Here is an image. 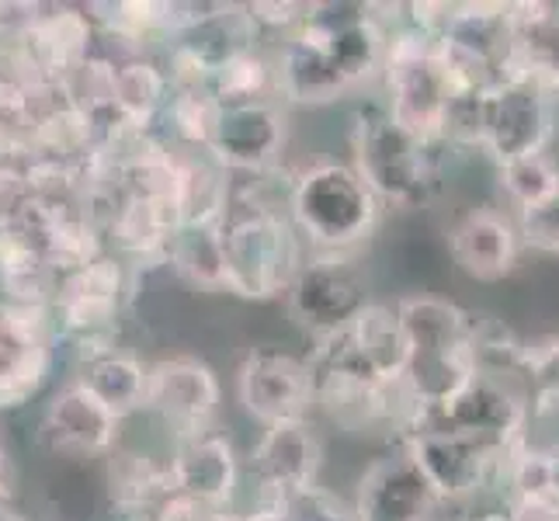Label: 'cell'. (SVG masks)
<instances>
[{"instance_id": "1", "label": "cell", "mask_w": 559, "mask_h": 521, "mask_svg": "<svg viewBox=\"0 0 559 521\" xmlns=\"http://www.w3.org/2000/svg\"><path fill=\"white\" fill-rule=\"evenodd\" d=\"M216 229L226 264V293L254 303L288 293L306 261L302 237L288 212L267 202L261 191L234 188V199Z\"/></svg>"}, {"instance_id": "2", "label": "cell", "mask_w": 559, "mask_h": 521, "mask_svg": "<svg viewBox=\"0 0 559 521\" xmlns=\"http://www.w3.org/2000/svg\"><path fill=\"white\" fill-rule=\"evenodd\" d=\"M396 313L407 331V390L414 414L441 407L479 372L476 358V317L441 296H403Z\"/></svg>"}, {"instance_id": "3", "label": "cell", "mask_w": 559, "mask_h": 521, "mask_svg": "<svg viewBox=\"0 0 559 521\" xmlns=\"http://www.w3.org/2000/svg\"><path fill=\"white\" fill-rule=\"evenodd\" d=\"M288 220H293L302 244L313 254H352L376 234L382 202L361 181L352 164L320 161L296 174L285 196Z\"/></svg>"}, {"instance_id": "4", "label": "cell", "mask_w": 559, "mask_h": 521, "mask_svg": "<svg viewBox=\"0 0 559 521\" xmlns=\"http://www.w3.org/2000/svg\"><path fill=\"white\" fill-rule=\"evenodd\" d=\"M352 167L376 191L382 205L417 209L438 188L441 146L424 143L414 132L396 126L385 108L358 111L352 129Z\"/></svg>"}, {"instance_id": "5", "label": "cell", "mask_w": 559, "mask_h": 521, "mask_svg": "<svg viewBox=\"0 0 559 521\" xmlns=\"http://www.w3.org/2000/svg\"><path fill=\"white\" fill-rule=\"evenodd\" d=\"M385 111L396 126L414 132L424 143L445 146V126L455 102L452 76L435 46V35L417 25H400L390 35V52L382 67Z\"/></svg>"}, {"instance_id": "6", "label": "cell", "mask_w": 559, "mask_h": 521, "mask_svg": "<svg viewBox=\"0 0 559 521\" xmlns=\"http://www.w3.org/2000/svg\"><path fill=\"white\" fill-rule=\"evenodd\" d=\"M528 396L525 390L500 376V372H484L479 369L462 390L445 400L441 407L417 411L414 424H431L441 431H455L479 441L493 455L508 459L514 449L525 446V424H528ZM407 435V431H403Z\"/></svg>"}, {"instance_id": "7", "label": "cell", "mask_w": 559, "mask_h": 521, "mask_svg": "<svg viewBox=\"0 0 559 521\" xmlns=\"http://www.w3.org/2000/svg\"><path fill=\"white\" fill-rule=\"evenodd\" d=\"M556 137L552 91L525 73H508L484 94L479 115V150L500 167L511 161L546 153Z\"/></svg>"}, {"instance_id": "8", "label": "cell", "mask_w": 559, "mask_h": 521, "mask_svg": "<svg viewBox=\"0 0 559 521\" xmlns=\"http://www.w3.org/2000/svg\"><path fill=\"white\" fill-rule=\"evenodd\" d=\"M285 299L293 320L313 341L348 331L355 317L372 303L352 254H310Z\"/></svg>"}, {"instance_id": "9", "label": "cell", "mask_w": 559, "mask_h": 521, "mask_svg": "<svg viewBox=\"0 0 559 521\" xmlns=\"http://www.w3.org/2000/svg\"><path fill=\"white\" fill-rule=\"evenodd\" d=\"M240 407L264 428L285 421H310L317 411V372L310 358L282 347H258L237 372Z\"/></svg>"}, {"instance_id": "10", "label": "cell", "mask_w": 559, "mask_h": 521, "mask_svg": "<svg viewBox=\"0 0 559 521\" xmlns=\"http://www.w3.org/2000/svg\"><path fill=\"white\" fill-rule=\"evenodd\" d=\"M400 449L414 459V466L424 473V479H428V487L435 490L441 505H459V500L476 497L490 484L497 466H504V459L484 449L479 441L455 431L431 428V424L407 428Z\"/></svg>"}, {"instance_id": "11", "label": "cell", "mask_w": 559, "mask_h": 521, "mask_svg": "<svg viewBox=\"0 0 559 521\" xmlns=\"http://www.w3.org/2000/svg\"><path fill=\"white\" fill-rule=\"evenodd\" d=\"M52 310L28 303H0V411L28 403L52 365Z\"/></svg>"}, {"instance_id": "12", "label": "cell", "mask_w": 559, "mask_h": 521, "mask_svg": "<svg viewBox=\"0 0 559 521\" xmlns=\"http://www.w3.org/2000/svg\"><path fill=\"white\" fill-rule=\"evenodd\" d=\"M219 376L202 358L175 355L150 365L146 379V411L157 414L175 438L209 431L219 414Z\"/></svg>"}, {"instance_id": "13", "label": "cell", "mask_w": 559, "mask_h": 521, "mask_svg": "<svg viewBox=\"0 0 559 521\" xmlns=\"http://www.w3.org/2000/svg\"><path fill=\"white\" fill-rule=\"evenodd\" d=\"M323 462L320 435L310 421H285L264 428L261 441L247 459V476L254 484L261 505H275V500L306 490L317 484Z\"/></svg>"}, {"instance_id": "14", "label": "cell", "mask_w": 559, "mask_h": 521, "mask_svg": "<svg viewBox=\"0 0 559 521\" xmlns=\"http://www.w3.org/2000/svg\"><path fill=\"white\" fill-rule=\"evenodd\" d=\"M438 508L441 500L414 466V459L396 449L361 473L352 514L355 521H431Z\"/></svg>"}, {"instance_id": "15", "label": "cell", "mask_w": 559, "mask_h": 521, "mask_svg": "<svg viewBox=\"0 0 559 521\" xmlns=\"http://www.w3.org/2000/svg\"><path fill=\"white\" fill-rule=\"evenodd\" d=\"M285 150V111L278 102L223 108L212 132L209 157L226 174H264Z\"/></svg>"}, {"instance_id": "16", "label": "cell", "mask_w": 559, "mask_h": 521, "mask_svg": "<svg viewBox=\"0 0 559 521\" xmlns=\"http://www.w3.org/2000/svg\"><path fill=\"white\" fill-rule=\"evenodd\" d=\"M126 293V272L122 261L102 254L84 268H76L70 275H60L52 296V313L60 317V327L84 341H98L108 327L119 317ZM98 347H111L98 341Z\"/></svg>"}, {"instance_id": "17", "label": "cell", "mask_w": 559, "mask_h": 521, "mask_svg": "<svg viewBox=\"0 0 559 521\" xmlns=\"http://www.w3.org/2000/svg\"><path fill=\"white\" fill-rule=\"evenodd\" d=\"M167 462H170V476H175V490L181 497H191L216 511H229L243 470L234 441L226 435L209 428V431L175 438V455Z\"/></svg>"}, {"instance_id": "18", "label": "cell", "mask_w": 559, "mask_h": 521, "mask_svg": "<svg viewBox=\"0 0 559 521\" xmlns=\"http://www.w3.org/2000/svg\"><path fill=\"white\" fill-rule=\"evenodd\" d=\"M122 417L111 414L84 382H67L43 414V438L52 452L108 455L119 441Z\"/></svg>"}, {"instance_id": "19", "label": "cell", "mask_w": 559, "mask_h": 521, "mask_svg": "<svg viewBox=\"0 0 559 521\" xmlns=\"http://www.w3.org/2000/svg\"><path fill=\"white\" fill-rule=\"evenodd\" d=\"M452 261L476 282H500L514 272L522 254L518 223L493 205H476L452 223L449 229Z\"/></svg>"}, {"instance_id": "20", "label": "cell", "mask_w": 559, "mask_h": 521, "mask_svg": "<svg viewBox=\"0 0 559 521\" xmlns=\"http://www.w3.org/2000/svg\"><path fill=\"white\" fill-rule=\"evenodd\" d=\"M84 60H91V17L76 8H46L17 52L25 81H60Z\"/></svg>"}, {"instance_id": "21", "label": "cell", "mask_w": 559, "mask_h": 521, "mask_svg": "<svg viewBox=\"0 0 559 521\" xmlns=\"http://www.w3.org/2000/svg\"><path fill=\"white\" fill-rule=\"evenodd\" d=\"M511 73H525L546 91H559V4H511Z\"/></svg>"}, {"instance_id": "22", "label": "cell", "mask_w": 559, "mask_h": 521, "mask_svg": "<svg viewBox=\"0 0 559 521\" xmlns=\"http://www.w3.org/2000/svg\"><path fill=\"white\" fill-rule=\"evenodd\" d=\"M348 338L355 358L369 369L379 382L385 386H403L407 376V331H403V320L396 313V303H369L365 310L355 317V323L344 331Z\"/></svg>"}, {"instance_id": "23", "label": "cell", "mask_w": 559, "mask_h": 521, "mask_svg": "<svg viewBox=\"0 0 559 521\" xmlns=\"http://www.w3.org/2000/svg\"><path fill=\"white\" fill-rule=\"evenodd\" d=\"M146 379H150L146 365L136 355L119 352V347L87 352L81 376H76V382H84L87 390L119 417H129L140 407H146Z\"/></svg>"}, {"instance_id": "24", "label": "cell", "mask_w": 559, "mask_h": 521, "mask_svg": "<svg viewBox=\"0 0 559 521\" xmlns=\"http://www.w3.org/2000/svg\"><path fill=\"white\" fill-rule=\"evenodd\" d=\"M111 240L119 250L132 258H167L175 244L181 220L178 209L167 202H146V199H119L111 220L105 223Z\"/></svg>"}, {"instance_id": "25", "label": "cell", "mask_w": 559, "mask_h": 521, "mask_svg": "<svg viewBox=\"0 0 559 521\" xmlns=\"http://www.w3.org/2000/svg\"><path fill=\"white\" fill-rule=\"evenodd\" d=\"M108 484L115 505L140 514H157L170 497H175V476H170V462L146 455V452H111L108 462Z\"/></svg>"}, {"instance_id": "26", "label": "cell", "mask_w": 559, "mask_h": 521, "mask_svg": "<svg viewBox=\"0 0 559 521\" xmlns=\"http://www.w3.org/2000/svg\"><path fill=\"white\" fill-rule=\"evenodd\" d=\"M170 94H175V84L160 63L146 60V56L115 63V111L129 126L150 132V126L164 115Z\"/></svg>"}, {"instance_id": "27", "label": "cell", "mask_w": 559, "mask_h": 521, "mask_svg": "<svg viewBox=\"0 0 559 521\" xmlns=\"http://www.w3.org/2000/svg\"><path fill=\"white\" fill-rule=\"evenodd\" d=\"M205 91L219 102V108L275 102L278 98L275 56H264L258 46L240 49L212 70Z\"/></svg>"}, {"instance_id": "28", "label": "cell", "mask_w": 559, "mask_h": 521, "mask_svg": "<svg viewBox=\"0 0 559 521\" xmlns=\"http://www.w3.org/2000/svg\"><path fill=\"white\" fill-rule=\"evenodd\" d=\"M167 258L195 288L226 293V264L216 226H181Z\"/></svg>"}, {"instance_id": "29", "label": "cell", "mask_w": 559, "mask_h": 521, "mask_svg": "<svg viewBox=\"0 0 559 521\" xmlns=\"http://www.w3.org/2000/svg\"><path fill=\"white\" fill-rule=\"evenodd\" d=\"M497 181H500V191H504V199L518 212H525L532 205H543L559 196V164L549 153H532V157L500 164Z\"/></svg>"}, {"instance_id": "30", "label": "cell", "mask_w": 559, "mask_h": 521, "mask_svg": "<svg viewBox=\"0 0 559 521\" xmlns=\"http://www.w3.org/2000/svg\"><path fill=\"white\" fill-rule=\"evenodd\" d=\"M518 376H522V390L532 411H559V338L525 344Z\"/></svg>"}, {"instance_id": "31", "label": "cell", "mask_w": 559, "mask_h": 521, "mask_svg": "<svg viewBox=\"0 0 559 521\" xmlns=\"http://www.w3.org/2000/svg\"><path fill=\"white\" fill-rule=\"evenodd\" d=\"M267 521H355V514L344 508V500L334 497L331 490H323L320 484L296 490L275 505H258Z\"/></svg>"}, {"instance_id": "32", "label": "cell", "mask_w": 559, "mask_h": 521, "mask_svg": "<svg viewBox=\"0 0 559 521\" xmlns=\"http://www.w3.org/2000/svg\"><path fill=\"white\" fill-rule=\"evenodd\" d=\"M518 237H522V247L535 250V254H549L559 258V196L532 205L525 212H518Z\"/></svg>"}, {"instance_id": "33", "label": "cell", "mask_w": 559, "mask_h": 521, "mask_svg": "<svg viewBox=\"0 0 559 521\" xmlns=\"http://www.w3.org/2000/svg\"><path fill=\"white\" fill-rule=\"evenodd\" d=\"M32 188L17 164H0V226H4L17 209L25 205Z\"/></svg>"}, {"instance_id": "34", "label": "cell", "mask_w": 559, "mask_h": 521, "mask_svg": "<svg viewBox=\"0 0 559 521\" xmlns=\"http://www.w3.org/2000/svg\"><path fill=\"white\" fill-rule=\"evenodd\" d=\"M226 514L229 511H216L209 505H199V500H191V497L175 494L157 514H153V521H223Z\"/></svg>"}, {"instance_id": "35", "label": "cell", "mask_w": 559, "mask_h": 521, "mask_svg": "<svg viewBox=\"0 0 559 521\" xmlns=\"http://www.w3.org/2000/svg\"><path fill=\"white\" fill-rule=\"evenodd\" d=\"M514 521H559L556 500H508Z\"/></svg>"}, {"instance_id": "36", "label": "cell", "mask_w": 559, "mask_h": 521, "mask_svg": "<svg viewBox=\"0 0 559 521\" xmlns=\"http://www.w3.org/2000/svg\"><path fill=\"white\" fill-rule=\"evenodd\" d=\"M14 484H17V473H14V459L4 446V435H0V497L11 500L14 497Z\"/></svg>"}, {"instance_id": "37", "label": "cell", "mask_w": 559, "mask_h": 521, "mask_svg": "<svg viewBox=\"0 0 559 521\" xmlns=\"http://www.w3.org/2000/svg\"><path fill=\"white\" fill-rule=\"evenodd\" d=\"M0 521H25V514L14 508V500L0 497Z\"/></svg>"}, {"instance_id": "38", "label": "cell", "mask_w": 559, "mask_h": 521, "mask_svg": "<svg viewBox=\"0 0 559 521\" xmlns=\"http://www.w3.org/2000/svg\"><path fill=\"white\" fill-rule=\"evenodd\" d=\"M473 521H514V518H511V511H508V505H504L500 511H487V514H479V518H473Z\"/></svg>"}, {"instance_id": "39", "label": "cell", "mask_w": 559, "mask_h": 521, "mask_svg": "<svg viewBox=\"0 0 559 521\" xmlns=\"http://www.w3.org/2000/svg\"><path fill=\"white\" fill-rule=\"evenodd\" d=\"M132 521H143V518H132ZM150 521H153V518H150Z\"/></svg>"}]
</instances>
